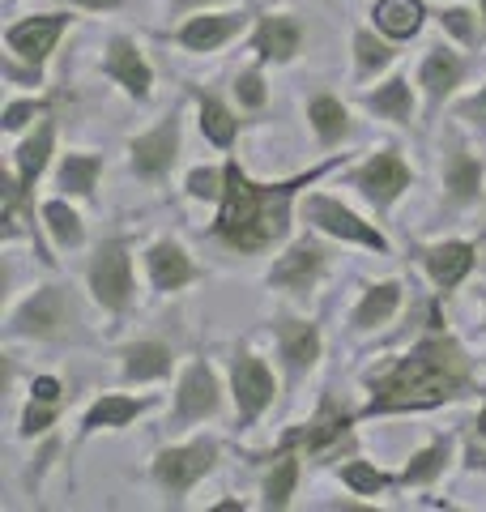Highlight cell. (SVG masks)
Wrapping results in <instances>:
<instances>
[{"mask_svg":"<svg viewBox=\"0 0 486 512\" xmlns=\"http://www.w3.org/2000/svg\"><path fill=\"white\" fill-rule=\"evenodd\" d=\"M303 218L312 222L316 231L333 235V239H346V244H363L371 252H388V239L380 235L376 222H363L354 210H346L342 201L324 197V192H312V197L303 201Z\"/></svg>","mask_w":486,"mask_h":512,"instance_id":"cell-9","label":"cell"},{"mask_svg":"<svg viewBox=\"0 0 486 512\" xmlns=\"http://www.w3.org/2000/svg\"><path fill=\"white\" fill-rule=\"evenodd\" d=\"M482 303H486V286H482Z\"/></svg>","mask_w":486,"mask_h":512,"instance_id":"cell-47","label":"cell"},{"mask_svg":"<svg viewBox=\"0 0 486 512\" xmlns=\"http://www.w3.org/2000/svg\"><path fill=\"white\" fill-rule=\"evenodd\" d=\"M64 5H77V9H90V13H111V9L128 5V0H64Z\"/></svg>","mask_w":486,"mask_h":512,"instance_id":"cell-44","label":"cell"},{"mask_svg":"<svg viewBox=\"0 0 486 512\" xmlns=\"http://www.w3.org/2000/svg\"><path fill=\"white\" fill-rule=\"evenodd\" d=\"M478 5H482V18H486V0H478Z\"/></svg>","mask_w":486,"mask_h":512,"instance_id":"cell-46","label":"cell"},{"mask_svg":"<svg viewBox=\"0 0 486 512\" xmlns=\"http://www.w3.org/2000/svg\"><path fill=\"white\" fill-rule=\"evenodd\" d=\"M145 274H150L154 291L175 295V291H184V286L197 282L201 269L180 244H175V239H158V244L145 248Z\"/></svg>","mask_w":486,"mask_h":512,"instance_id":"cell-19","label":"cell"},{"mask_svg":"<svg viewBox=\"0 0 486 512\" xmlns=\"http://www.w3.org/2000/svg\"><path fill=\"white\" fill-rule=\"evenodd\" d=\"M222 410V380L205 359H192L184 367L180 384H175V410H171V431H184L192 423H205Z\"/></svg>","mask_w":486,"mask_h":512,"instance_id":"cell-8","label":"cell"},{"mask_svg":"<svg viewBox=\"0 0 486 512\" xmlns=\"http://www.w3.org/2000/svg\"><path fill=\"white\" fill-rule=\"evenodd\" d=\"M478 436H482V440H486V406H482V410H478Z\"/></svg>","mask_w":486,"mask_h":512,"instance_id":"cell-45","label":"cell"},{"mask_svg":"<svg viewBox=\"0 0 486 512\" xmlns=\"http://www.w3.org/2000/svg\"><path fill=\"white\" fill-rule=\"evenodd\" d=\"M86 282H90V295L103 312H128L133 303V256H128L124 239H107V244L90 256V269H86Z\"/></svg>","mask_w":486,"mask_h":512,"instance_id":"cell-7","label":"cell"},{"mask_svg":"<svg viewBox=\"0 0 486 512\" xmlns=\"http://www.w3.org/2000/svg\"><path fill=\"white\" fill-rule=\"evenodd\" d=\"M248 26V13H209V9H201L197 18H188L184 26H175L171 30V39L184 47V52H197V56H205V52H218L222 43H231L239 30Z\"/></svg>","mask_w":486,"mask_h":512,"instance_id":"cell-17","label":"cell"},{"mask_svg":"<svg viewBox=\"0 0 486 512\" xmlns=\"http://www.w3.org/2000/svg\"><path fill=\"white\" fill-rule=\"evenodd\" d=\"M465 56H457L452 47H431L423 56V69H418V86L427 90V103H431V116H440V107L457 94V86L465 82Z\"/></svg>","mask_w":486,"mask_h":512,"instance_id":"cell-20","label":"cell"},{"mask_svg":"<svg viewBox=\"0 0 486 512\" xmlns=\"http://www.w3.org/2000/svg\"><path fill=\"white\" fill-rule=\"evenodd\" d=\"M47 111H52V99H13L9 107H5V133H22L26 124H35V120H43Z\"/></svg>","mask_w":486,"mask_h":512,"instance_id":"cell-38","label":"cell"},{"mask_svg":"<svg viewBox=\"0 0 486 512\" xmlns=\"http://www.w3.org/2000/svg\"><path fill=\"white\" fill-rule=\"evenodd\" d=\"M444 197L452 205H474L482 197V163L461 141H452L444 154Z\"/></svg>","mask_w":486,"mask_h":512,"instance_id":"cell-24","label":"cell"},{"mask_svg":"<svg viewBox=\"0 0 486 512\" xmlns=\"http://www.w3.org/2000/svg\"><path fill=\"white\" fill-rule=\"evenodd\" d=\"M188 90H192V99H197L205 141H214L218 150H231V146H235V137H239V116L218 99L214 90H201V86H188Z\"/></svg>","mask_w":486,"mask_h":512,"instance_id":"cell-27","label":"cell"},{"mask_svg":"<svg viewBox=\"0 0 486 512\" xmlns=\"http://www.w3.org/2000/svg\"><path fill=\"white\" fill-rule=\"evenodd\" d=\"M337 478H342L354 495H363V500H376V495L401 487V474L380 470L376 461H359V457H350L346 466H337Z\"/></svg>","mask_w":486,"mask_h":512,"instance_id":"cell-32","label":"cell"},{"mask_svg":"<svg viewBox=\"0 0 486 512\" xmlns=\"http://www.w3.org/2000/svg\"><path fill=\"white\" fill-rule=\"evenodd\" d=\"M350 184L376 205V214H384L388 205L414 184V171L405 167V158L397 150H380V154H371L367 163H359V171L350 175Z\"/></svg>","mask_w":486,"mask_h":512,"instance_id":"cell-11","label":"cell"},{"mask_svg":"<svg viewBox=\"0 0 486 512\" xmlns=\"http://www.w3.org/2000/svg\"><path fill=\"white\" fill-rule=\"evenodd\" d=\"M273 333H278V359L286 367L290 384H299L320 363V350H324L320 325L307 316H278L273 320Z\"/></svg>","mask_w":486,"mask_h":512,"instance_id":"cell-12","label":"cell"},{"mask_svg":"<svg viewBox=\"0 0 486 512\" xmlns=\"http://www.w3.org/2000/svg\"><path fill=\"white\" fill-rule=\"evenodd\" d=\"M342 163H346V154H333L329 163H320L303 175H290L282 184H256L252 175L239 167V158H226V192L218 201L214 239L239 256L269 252L273 244H282L290 235V214H295L299 192L324 180V175Z\"/></svg>","mask_w":486,"mask_h":512,"instance_id":"cell-2","label":"cell"},{"mask_svg":"<svg viewBox=\"0 0 486 512\" xmlns=\"http://www.w3.org/2000/svg\"><path fill=\"white\" fill-rule=\"evenodd\" d=\"M69 13H35V18H22L5 30V43H9V56L26 60L30 69H43L47 56L56 52L60 35L69 30Z\"/></svg>","mask_w":486,"mask_h":512,"instance_id":"cell-13","label":"cell"},{"mask_svg":"<svg viewBox=\"0 0 486 512\" xmlns=\"http://www.w3.org/2000/svg\"><path fill=\"white\" fill-rule=\"evenodd\" d=\"M418 265L431 274V282L440 291H457V286L469 278V269L478 265V244H465V239H444V244H423L414 248Z\"/></svg>","mask_w":486,"mask_h":512,"instance_id":"cell-16","label":"cell"},{"mask_svg":"<svg viewBox=\"0 0 486 512\" xmlns=\"http://www.w3.org/2000/svg\"><path fill=\"white\" fill-rule=\"evenodd\" d=\"M218 453H222V444H218L214 436H201V440H188V444L158 448L154 461H150V474H154L158 491L167 495L171 504H184V495L197 487L205 474H214Z\"/></svg>","mask_w":486,"mask_h":512,"instance_id":"cell-4","label":"cell"},{"mask_svg":"<svg viewBox=\"0 0 486 512\" xmlns=\"http://www.w3.org/2000/svg\"><path fill=\"white\" fill-rule=\"evenodd\" d=\"M359 423V410L337 406L333 397H324L320 410L307 423H299L295 431H286L278 453H307V457H329L342 444H350V427Z\"/></svg>","mask_w":486,"mask_h":512,"instance_id":"cell-5","label":"cell"},{"mask_svg":"<svg viewBox=\"0 0 486 512\" xmlns=\"http://www.w3.org/2000/svg\"><path fill=\"white\" fill-rule=\"evenodd\" d=\"M226 5V0H171V13L175 18H188V13H201V9H214Z\"/></svg>","mask_w":486,"mask_h":512,"instance_id":"cell-42","label":"cell"},{"mask_svg":"<svg viewBox=\"0 0 486 512\" xmlns=\"http://www.w3.org/2000/svg\"><path fill=\"white\" fill-rule=\"evenodd\" d=\"M363 389L371 393L359 419H384V414H418L440 410L478 393V372L469 350L452 333L431 320V329L418 338L405 355L376 363L363 376Z\"/></svg>","mask_w":486,"mask_h":512,"instance_id":"cell-1","label":"cell"},{"mask_svg":"<svg viewBox=\"0 0 486 512\" xmlns=\"http://www.w3.org/2000/svg\"><path fill=\"white\" fill-rule=\"evenodd\" d=\"M371 18H376L380 35H388L393 43H405L427 26V5L423 0H376Z\"/></svg>","mask_w":486,"mask_h":512,"instance_id":"cell-26","label":"cell"},{"mask_svg":"<svg viewBox=\"0 0 486 512\" xmlns=\"http://www.w3.org/2000/svg\"><path fill=\"white\" fill-rule=\"evenodd\" d=\"M52 150H56V120H52V111H47L39 120V128L22 141L18 154H13V180H18V188L26 197H35V184L47 171V163H52Z\"/></svg>","mask_w":486,"mask_h":512,"instance_id":"cell-22","label":"cell"},{"mask_svg":"<svg viewBox=\"0 0 486 512\" xmlns=\"http://www.w3.org/2000/svg\"><path fill=\"white\" fill-rule=\"evenodd\" d=\"M175 158H180V116H162L150 133H137L133 141H128V167H133L141 180H167Z\"/></svg>","mask_w":486,"mask_h":512,"instance_id":"cell-10","label":"cell"},{"mask_svg":"<svg viewBox=\"0 0 486 512\" xmlns=\"http://www.w3.org/2000/svg\"><path fill=\"white\" fill-rule=\"evenodd\" d=\"M43 231L52 235L56 248H81L86 244V227H81V214L69 201H47L43 205Z\"/></svg>","mask_w":486,"mask_h":512,"instance_id":"cell-35","label":"cell"},{"mask_svg":"<svg viewBox=\"0 0 486 512\" xmlns=\"http://www.w3.org/2000/svg\"><path fill=\"white\" fill-rule=\"evenodd\" d=\"M99 175H103L99 154H64L56 167V184H60V192H69V197L90 201L94 188H99Z\"/></svg>","mask_w":486,"mask_h":512,"instance_id":"cell-31","label":"cell"},{"mask_svg":"<svg viewBox=\"0 0 486 512\" xmlns=\"http://www.w3.org/2000/svg\"><path fill=\"white\" fill-rule=\"evenodd\" d=\"M60 419V402H39V397H30L26 410H22V436H43L47 427Z\"/></svg>","mask_w":486,"mask_h":512,"instance_id":"cell-40","label":"cell"},{"mask_svg":"<svg viewBox=\"0 0 486 512\" xmlns=\"http://www.w3.org/2000/svg\"><path fill=\"white\" fill-rule=\"evenodd\" d=\"M401 299H405V286H401L397 278H388V282L367 286V291H363V299H359V308H354V316H350L354 333H376V329H384L388 320L397 316Z\"/></svg>","mask_w":486,"mask_h":512,"instance_id":"cell-25","label":"cell"},{"mask_svg":"<svg viewBox=\"0 0 486 512\" xmlns=\"http://www.w3.org/2000/svg\"><path fill=\"white\" fill-rule=\"evenodd\" d=\"M393 60H397V47L388 35H376V30H367V26L354 30V64H359V77H376Z\"/></svg>","mask_w":486,"mask_h":512,"instance_id":"cell-34","label":"cell"},{"mask_svg":"<svg viewBox=\"0 0 486 512\" xmlns=\"http://www.w3.org/2000/svg\"><path fill=\"white\" fill-rule=\"evenodd\" d=\"M235 99L239 107H248V111H261L269 103V86H265V73L261 69H243L235 77Z\"/></svg>","mask_w":486,"mask_h":512,"instance_id":"cell-39","label":"cell"},{"mask_svg":"<svg viewBox=\"0 0 486 512\" xmlns=\"http://www.w3.org/2000/svg\"><path fill=\"white\" fill-rule=\"evenodd\" d=\"M486 18H478L474 9H465V5H448L440 9V26L448 30L457 43H465L469 52H482V43H486Z\"/></svg>","mask_w":486,"mask_h":512,"instance_id":"cell-36","label":"cell"},{"mask_svg":"<svg viewBox=\"0 0 486 512\" xmlns=\"http://www.w3.org/2000/svg\"><path fill=\"white\" fill-rule=\"evenodd\" d=\"M103 77H111L116 86H124V94L128 99H137V103H145L154 94V69H150V60L141 56V47L128 35H116L107 43Z\"/></svg>","mask_w":486,"mask_h":512,"instance_id":"cell-14","label":"cell"},{"mask_svg":"<svg viewBox=\"0 0 486 512\" xmlns=\"http://www.w3.org/2000/svg\"><path fill=\"white\" fill-rule=\"evenodd\" d=\"M252 52L261 64H290L303 52V22L295 13H265L252 30Z\"/></svg>","mask_w":486,"mask_h":512,"instance_id":"cell-18","label":"cell"},{"mask_svg":"<svg viewBox=\"0 0 486 512\" xmlns=\"http://www.w3.org/2000/svg\"><path fill=\"white\" fill-rule=\"evenodd\" d=\"M184 188H188V197H197V201H222V192H226V167H192Z\"/></svg>","mask_w":486,"mask_h":512,"instance_id":"cell-37","label":"cell"},{"mask_svg":"<svg viewBox=\"0 0 486 512\" xmlns=\"http://www.w3.org/2000/svg\"><path fill=\"white\" fill-rule=\"evenodd\" d=\"M324 265H329V252H324L316 239L303 235L286 256H278V261H273L269 286H278V291H290V295H307V291H312V286L320 282Z\"/></svg>","mask_w":486,"mask_h":512,"instance_id":"cell-15","label":"cell"},{"mask_svg":"<svg viewBox=\"0 0 486 512\" xmlns=\"http://www.w3.org/2000/svg\"><path fill=\"white\" fill-rule=\"evenodd\" d=\"M299 474H303V453H278L273 470L265 474V500L261 508H290V495L299 487Z\"/></svg>","mask_w":486,"mask_h":512,"instance_id":"cell-33","label":"cell"},{"mask_svg":"<svg viewBox=\"0 0 486 512\" xmlns=\"http://www.w3.org/2000/svg\"><path fill=\"white\" fill-rule=\"evenodd\" d=\"M363 107L371 111V116H380L388 124H410L414 120V90H410V77H388L384 86L367 90L363 94Z\"/></svg>","mask_w":486,"mask_h":512,"instance_id":"cell-28","label":"cell"},{"mask_svg":"<svg viewBox=\"0 0 486 512\" xmlns=\"http://www.w3.org/2000/svg\"><path fill=\"white\" fill-rule=\"evenodd\" d=\"M461 116H465V120H486V86L474 94V99L461 103Z\"/></svg>","mask_w":486,"mask_h":512,"instance_id":"cell-43","label":"cell"},{"mask_svg":"<svg viewBox=\"0 0 486 512\" xmlns=\"http://www.w3.org/2000/svg\"><path fill=\"white\" fill-rule=\"evenodd\" d=\"M175 367V350L162 338H137L120 350V376L124 384H150V380H167Z\"/></svg>","mask_w":486,"mask_h":512,"instance_id":"cell-21","label":"cell"},{"mask_svg":"<svg viewBox=\"0 0 486 512\" xmlns=\"http://www.w3.org/2000/svg\"><path fill=\"white\" fill-rule=\"evenodd\" d=\"M307 120H312L316 128V137H320V146H342V141L354 133V124H350V111L342 99H333V94H316L312 103H307Z\"/></svg>","mask_w":486,"mask_h":512,"instance_id":"cell-30","label":"cell"},{"mask_svg":"<svg viewBox=\"0 0 486 512\" xmlns=\"http://www.w3.org/2000/svg\"><path fill=\"white\" fill-rule=\"evenodd\" d=\"M452 444H457L452 436H435L427 448H418V453L397 470L401 474V487H431L435 478H444L448 461H452Z\"/></svg>","mask_w":486,"mask_h":512,"instance_id":"cell-29","label":"cell"},{"mask_svg":"<svg viewBox=\"0 0 486 512\" xmlns=\"http://www.w3.org/2000/svg\"><path fill=\"white\" fill-rule=\"evenodd\" d=\"M154 406V397H128V393H103L94 397V406L81 414V436H94V431H116V427H128Z\"/></svg>","mask_w":486,"mask_h":512,"instance_id":"cell-23","label":"cell"},{"mask_svg":"<svg viewBox=\"0 0 486 512\" xmlns=\"http://www.w3.org/2000/svg\"><path fill=\"white\" fill-rule=\"evenodd\" d=\"M273 393H278V380L265 367L261 355H252L248 346H239L231 355V397H235V427L252 431L256 419L273 406Z\"/></svg>","mask_w":486,"mask_h":512,"instance_id":"cell-6","label":"cell"},{"mask_svg":"<svg viewBox=\"0 0 486 512\" xmlns=\"http://www.w3.org/2000/svg\"><path fill=\"white\" fill-rule=\"evenodd\" d=\"M77 325H81V308H77L73 286L47 282V286H39L35 295H26L18 308L9 312L5 338L64 342V338H77Z\"/></svg>","mask_w":486,"mask_h":512,"instance_id":"cell-3","label":"cell"},{"mask_svg":"<svg viewBox=\"0 0 486 512\" xmlns=\"http://www.w3.org/2000/svg\"><path fill=\"white\" fill-rule=\"evenodd\" d=\"M30 397H39V402H64V384L56 376H35V384H30Z\"/></svg>","mask_w":486,"mask_h":512,"instance_id":"cell-41","label":"cell"}]
</instances>
